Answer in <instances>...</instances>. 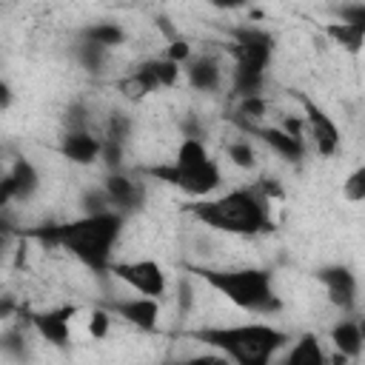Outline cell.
<instances>
[{"label":"cell","mask_w":365,"mask_h":365,"mask_svg":"<svg viewBox=\"0 0 365 365\" xmlns=\"http://www.w3.org/2000/svg\"><path fill=\"white\" fill-rule=\"evenodd\" d=\"M282 365H328V354L319 342V336L314 334H302L291 342Z\"/></svg>","instance_id":"9a60e30c"},{"label":"cell","mask_w":365,"mask_h":365,"mask_svg":"<svg viewBox=\"0 0 365 365\" xmlns=\"http://www.w3.org/2000/svg\"><path fill=\"white\" fill-rule=\"evenodd\" d=\"M225 154H228V160H231L237 168H242V171H251V168L257 165V148L251 145V140H231V143L225 145Z\"/></svg>","instance_id":"44dd1931"},{"label":"cell","mask_w":365,"mask_h":365,"mask_svg":"<svg viewBox=\"0 0 365 365\" xmlns=\"http://www.w3.org/2000/svg\"><path fill=\"white\" fill-rule=\"evenodd\" d=\"M185 74H188V83L197 91H214L222 83V68L214 57H197V60L191 57L185 63Z\"/></svg>","instance_id":"2e32d148"},{"label":"cell","mask_w":365,"mask_h":365,"mask_svg":"<svg viewBox=\"0 0 365 365\" xmlns=\"http://www.w3.org/2000/svg\"><path fill=\"white\" fill-rule=\"evenodd\" d=\"M103 197H106V205H111V211L123 214V211H128V208L137 205V200H140V185H137L131 177H125V174H120V171H111V174L103 180Z\"/></svg>","instance_id":"7c38bea8"},{"label":"cell","mask_w":365,"mask_h":365,"mask_svg":"<svg viewBox=\"0 0 365 365\" xmlns=\"http://www.w3.org/2000/svg\"><path fill=\"white\" fill-rule=\"evenodd\" d=\"M277 128H279L282 134H288L291 140L305 143V120H302V114H285Z\"/></svg>","instance_id":"4316f807"},{"label":"cell","mask_w":365,"mask_h":365,"mask_svg":"<svg viewBox=\"0 0 365 365\" xmlns=\"http://www.w3.org/2000/svg\"><path fill=\"white\" fill-rule=\"evenodd\" d=\"M188 214L205 222L214 231L237 234V237H254L259 231H271L268 202L259 197L257 185L234 188L222 197H205L194 200L188 205Z\"/></svg>","instance_id":"3957f363"},{"label":"cell","mask_w":365,"mask_h":365,"mask_svg":"<svg viewBox=\"0 0 365 365\" xmlns=\"http://www.w3.org/2000/svg\"><path fill=\"white\" fill-rule=\"evenodd\" d=\"M148 177L171 185V188H180L182 194L194 197V200H205L208 194H214L222 182V171L214 160H205L202 165H191V168H182V165H174V163H163V165H151L145 168Z\"/></svg>","instance_id":"5b68a950"},{"label":"cell","mask_w":365,"mask_h":365,"mask_svg":"<svg viewBox=\"0 0 365 365\" xmlns=\"http://www.w3.org/2000/svg\"><path fill=\"white\" fill-rule=\"evenodd\" d=\"M100 151H103V140L94 137L91 131L86 128H74L68 134L60 137V154L74 163V165H91L100 160Z\"/></svg>","instance_id":"8fae6325"},{"label":"cell","mask_w":365,"mask_h":365,"mask_svg":"<svg viewBox=\"0 0 365 365\" xmlns=\"http://www.w3.org/2000/svg\"><path fill=\"white\" fill-rule=\"evenodd\" d=\"M123 220H125L123 214L103 208V211H91L80 220L54 225L48 231H34V237L66 248L71 257H77L83 265H88L94 271H106L111 262V248L120 240Z\"/></svg>","instance_id":"6da1fadb"},{"label":"cell","mask_w":365,"mask_h":365,"mask_svg":"<svg viewBox=\"0 0 365 365\" xmlns=\"http://www.w3.org/2000/svg\"><path fill=\"white\" fill-rule=\"evenodd\" d=\"M342 197L348 200V202H362L365 200V168L362 165H356L345 180H342Z\"/></svg>","instance_id":"cb8c5ba5"},{"label":"cell","mask_w":365,"mask_h":365,"mask_svg":"<svg viewBox=\"0 0 365 365\" xmlns=\"http://www.w3.org/2000/svg\"><path fill=\"white\" fill-rule=\"evenodd\" d=\"M106 271L114 279L125 282L140 297L163 302V297L168 294V274L157 259H125V262H114L111 259Z\"/></svg>","instance_id":"8992f818"},{"label":"cell","mask_w":365,"mask_h":365,"mask_svg":"<svg viewBox=\"0 0 365 365\" xmlns=\"http://www.w3.org/2000/svg\"><path fill=\"white\" fill-rule=\"evenodd\" d=\"M319 279H322V285H325V291H328V299L336 305V308H342V311H354V305H356V277L345 268V265H328V268H322L319 274H317Z\"/></svg>","instance_id":"30bf717a"},{"label":"cell","mask_w":365,"mask_h":365,"mask_svg":"<svg viewBox=\"0 0 365 365\" xmlns=\"http://www.w3.org/2000/svg\"><path fill=\"white\" fill-rule=\"evenodd\" d=\"M11 200H17V182L11 174H3L0 177V205H9Z\"/></svg>","instance_id":"f1b7e54d"},{"label":"cell","mask_w":365,"mask_h":365,"mask_svg":"<svg viewBox=\"0 0 365 365\" xmlns=\"http://www.w3.org/2000/svg\"><path fill=\"white\" fill-rule=\"evenodd\" d=\"M160 86H157V80H154V71H151V63L145 60V63H140L131 74H125L120 83H117V91L125 97V100H131V103H140V100H145L148 94H154Z\"/></svg>","instance_id":"4fadbf2b"},{"label":"cell","mask_w":365,"mask_h":365,"mask_svg":"<svg viewBox=\"0 0 365 365\" xmlns=\"http://www.w3.org/2000/svg\"><path fill=\"white\" fill-rule=\"evenodd\" d=\"M177 365H231L222 354H217V351H211V354H197V356H188V359H182V362H177Z\"/></svg>","instance_id":"83f0119b"},{"label":"cell","mask_w":365,"mask_h":365,"mask_svg":"<svg viewBox=\"0 0 365 365\" xmlns=\"http://www.w3.org/2000/svg\"><path fill=\"white\" fill-rule=\"evenodd\" d=\"M148 63H151V71H154V80H157L160 88H174V86L180 83V74H182L180 66H174V63H168V60H163V57L148 60Z\"/></svg>","instance_id":"603a6c76"},{"label":"cell","mask_w":365,"mask_h":365,"mask_svg":"<svg viewBox=\"0 0 365 365\" xmlns=\"http://www.w3.org/2000/svg\"><path fill=\"white\" fill-rule=\"evenodd\" d=\"M205 160H211L208 157V151H205V145L197 140V137H185L180 145H177V154H174V165H182V168H191V165H202Z\"/></svg>","instance_id":"ffe728a7"},{"label":"cell","mask_w":365,"mask_h":365,"mask_svg":"<svg viewBox=\"0 0 365 365\" xmlns=\"http://www.w3.org/2000/svg\"><path fill=\"white\" fill-rule=\"evenodd\" d=\"M86 40L94 48H114V46H123L128 40V34L120 23H97V26L86 29Z\"/></svg>","instance_id":"d6986e66"},{"label":"cell","mask_w":365,"mask_h":365,"mask_svg":"<svg viewBox=\"0 0 365 365\" xmlns=\"http://www.w3.org/2000/svg\"><path fill=\"white\" fill-rule=\"evenodd\" d=\"M194 57V48H191V43L185 40V37H171V43L165 46V51H163V60H168V63H174V66H185L188 60Z\"/></svg>","instance_id":"d4e9b609"},{"label":"cell","mask_w":365,"mask_h":365,"mask_svg":"<svg viewBox=\"0 0 365 365\" xmlns=\"http://www.w3.org/2000/svg\"><path fill=\"white\" fill-rule=\"evenodd\" d=\"M265 111H268V103H265V97H262V94L240 97V103H237V114H240L242 120H262V117H265Z\"/></svg>","instance_id":"484cf974"},{"label":"cell","mask_w":365,"mask_h":365,"mask_svg":"<svg viewBox=\"0 0 365 365\" xmlns=\"http://www.w3.org/2000/svg\"><path fill=\"white\" fill-rule=\"evenodd\" d=\"M297 100L302 103V120H305V137L314 140L317 151L322 157H334L339 151V143H342V134H339V125L334 123V117L319 106L314 103L308 94H297Z\"/></svg>","instance_id":"52a82bcc"},{"label":"cell","mask_w":365,"mask_h":365,"mask_svg":"<svg viewBox=\"0 0 365 365\" xmlns=\"http://www.w3.org/2000/svg\"><path fill=\"white\" fill-rule=\"evenodd\" d=\"M322 31H325L336 46H342V48H348V51H354V54L362 48V40H365V23H345V20H339V23H325Z\"/></svg>","instance_id":"ac0fdd59"},{"label":"cell","mask_w":365,"mask_h":365,"mask_svg":"<svg viewBox=\"0 0 365 365\" xmlns=\"http://www.w3.org/2000/svg\"><path fill=\"white\" fill-rule=\"evenodd\" d=\"M208 288L248 314H274L282 308L271 271L265 268H191Z\"/></svg>","instance_id":"277c9868"},{"label":"cell","mask_w":365,"mask_h":365,"mask_svg":"<svg viewBox=\"0 0 365 365\" xmlns=\"http://www.w3.org/2000/svg\"><path fill=\"white\" fill-rule=\"evenodd\" d=\"M211 351L222 354L231 365H271V359L291 342V334L268 322L208 325L191 334Z\"/></svg>","instance_id":"7a4b0ae2"},{"label":"cell","mask_w":365,"mask_h":365,"mask_svg":"<svg viewBox=\"0 0 365 365\" xmlns=\"http://www.w3.org/2000/svg\"><path fill=\"white\" fill-rule=\"evenodd\" d=\"M257 137H262V143H265L268 148H274L282 160L297 163V160H302V154H305V143L291 140V137L282 134L277 125H271V128H257Z\"/></svg>","instance_id":"e0dca14e"},{"label":"cell","mask_w":365,"mask_h":365,"mask_svg":"<svg viewBox=\"0 0 365 365\" xmlns=\"http://www.w3.org/2000/svg\"><path fill=\"white\" fill-rule=\"evenodd\" d=\"M103 308L111 317H120L123 322H128L137 331L151 334V331L160 328V302L157 299L134 294V297H123V299H108V302H103Z\"/></svg>","instance_id":"ba28073f"},{"label":"cell","mask_w":365,"mask_h":365,"mask_svg":"<svg viewBox=\"0 0 365 365\" xmlns=\"http://www.w3.org/2000/svg\"><path fill=\"white\" fill-rule=\"evenodd\" d=\"M11 100H14V94H11L9 83H3V80H0V111H6V108L11 106Z\"/></svg>","instance_id":"f546056e"},{"label":"cell","mask_w":365,"mask_h":365,"mask_svg":"<svg viewBox=\"0 0 365 365\" xmlns=\"http://www.w3.org/2000/svg\"><path fill=\"white\" fill-rule=\"evenodd\" d=\"M328 336H331V345H334L336 354H342V356H348V359H356V356L362 354V325H359L356 319H351V317L339 319V322L331 328Z\"/></svg>","instance_id":"5bb4252c"},{"label":"cell","mask_w":365,"mask_h":365,"mask_svg":"<svg viewBox=\"0 0 365 365\" xmlns=\"http://www.w3.org/2000/svg\"><path fill=\"white\" fill-rule=\"evenodd\" d=\"M77 314L74 305H60V308H48V311H34L29 314L31 328L37 331V336L51 345V348H68L71 345V317Z\"/></svg>","instance_id":"9c48e42d"},{"label":"cell","mask_w":365,"mask_h":365,"mask_svg":"<svg viewBox=\"0 0 365 365\" xmlns=\"http://www.w3.org/2000/svg\"><path fill=\"white\" fill-rule=\"evenodd\" d=\"M86 331H88V336H91V339L103 342V339L108 336V331H111V314H108L103 305H94V308L88 311V322H86Z\"/></svg>","instance_id":"7402d4cb"}]
</instances>
